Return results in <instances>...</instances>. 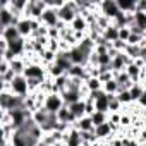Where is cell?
Masks as SVG:
<instances>
[{
	"label": "cell",
	"mask_w": 146,
	"mask_h": 146,
	"mask_svg": "<svg viewBox=\"0 0 146 146\" xmlns=\"http://www.w3.org/2000/svg\"><path fill=\"white\" fill-rule=\"evenodd\" d=\"M0 38H4L5 41H16V40H19L21 38V35H19V29H17V26H11V28H5V29H2V33H0Z\"/></svg>",
	"instance_id": "9a60e30c"
},
{
	"label": "cell",
	"mask_w": 146,
	"mask_h": 146,
	"mask_svg": "<svg viewBox=\"0 0 146 146\" xmlns=\"http://www.w3.org/2000/svg\"><path fill=\"white\" fill-rule=\"evenodd\" d=\"M23 17H17L11 12L9 9V0L2 2V7H0V29H5V28H11V26H17L19 21Z\"/></svg>",
	"instance_id": "6da1fadb"
},
{
	"label": "cell",
	"mask_w": 146,
	"mask_h": 146,
	"mask_svg": "<svg viewBox=\"0 0 146 146\" xmlns=\"http://www.w3.org/2000/svg\"><path fill=\"white\" fill-rule=\"evenodd\" d=\"M119 90H120V86H119V83L115 81V78L110 79V81H107V83H103V91H105L107 95H117Z\"/></svg>",
	"instance_id": "d4e9b609"
},
{
	"label": "cell",
	"mask_w": 146,
	"mask_h": 146,
	"mask_svg": "<svg viewBox=\"0 0 146 146\" xmlns=\"http://www.w3.org/2000/svg\"><path fill=\"white\" fill-rule=\"evenodd\" d=\"M124 53H125V55H127L131 60L141 58V46H139V45H127Z\"/></svg>",
	"instance_id": "cb8c5ba5"
},
{
	"label": "cell",
	"mask_w": 146,
	"mask_h": 146,
	"mask_svg": "<svg viewBox=\"0 0 146 146\" xmlns=\"http://www.w3.org/2000/svg\"><path fill=\"white\" fill-rule=\"evenodd\" d=\"M95 134H96V137H98V141L100 139H112V134H113V127H112V122L108 120V122H105V124H102V125H98V127H95Z\"/></svg>",
	"instance_id": "7c38bea8"
},
{
	"label": "cell",
	"mask_w": 146,
	"mask_h": 146,
	"mask_svg": "<svg viewBox=\"0 0 146 146\" xmlns=\"http://www.w3.org/2000/svg\"><path fill=\"white\" fill-rule=\"evenodd\" d=\"M46 74L50 76V79H57V78H60V76L67 74V72H65L62 67H58L57 64H52V65H48V67H46Z\"/></svg>",
	"instance_id": "7402d4cb"
},
{
	"label": "cell",
	"mask_w": 146,
	"mask_h": 146,
	"mask_svg": "<svg viewBox=\"0 0 146 146\" xmlns=\"http://www.w3.org/2000/svg\"><path fill=\"white\" fill-rule=\"evenodd\" d=\"M141 146H146V143H144V144H141Z\"/></svg>",
	"instance_id": "8d00e7d4"
},
{
	"label": "cell",
	"mask_w": 146,
	"mask_h": 146,
	"mask_svg": "<svg viewBox=\"0 0 146 146\" xmlns=\"http://www.w3.org/2000/svg\"><path fill=\"white\" fill-rule=\"evenodd\" d=\"M67 76L72 79H81V81H88L90 74H88V69L84 65H72L67 72Z\"/></svg>",
	"instance_id": "9c48e42d"
},
{
	"label": "cell",
	"mask_w": 146,
	"mask_h": 146,
	"mask_svg": "<svg viewBox=\"0 0 146 146\" xmlns=\"http://www.w3.org/2000/svg\"><path fill=\"white\" fill-rule=\"evenodd\" d=\"M11 93L21 98L29 96V86H28V79L24 76H16L14 81L11 83Z\"/></svg>",
	"instance_id": "277c9868"
},
{
	"label": "cell",
	"mask_w": 146,
	"mask_h": 146,
	"mask_svg": "<svg viewBox=\"0 0 146 146\" xmlns=\"http://www.w3.org/2000/svg\"><path fill=\"white\" fill-rule=\"evenodd\" d=\"M137 103H139L143 108H146V90H144V93H143V96H141V100H139Z\"/></svg>",
	"instance_id": "e575fe53"
},
{
	"label": "cell",
	"mask_w": 146,
	"mask_h": 146,
	"mask_svg": "<svg viewBox=\"0 0 146 146\" xmlns=\"http://www.w3.org/2000/svg\"><path fill=\"white\" fill-rule=\"evenodd\" d=\"M64 143L67 146H83V139H81V132L72 125L65 134H64Z\"/></svg>",
	"instance_id": "ba28073f"
},
{
	"label": "cell",
	"mask_w": 146,
	"mask_h": 146,
	"mask_svg": "<svg viewBox=\"0 0 146 146\" xmlns=\"http://www.w3.org/2000/svg\"><path fill=\"white\" fill-rule=\"evenodd\" d=\"M48 117H50V112H48L45 107H40L38 110L33 112V120H35L38 125H43V124L48 120Z\"/></svg>",
	"instance_id": "ac0fdd59"
},
{
	"label": "cell",
	"mask_w": 146,
	"mask_h": 146,
	"mask_svg": "<svg viewBox=\"0 0 146 146\" xmlns=\"http://www.w3.org/2000/svg\"><path fill=\"white\" fill-rule=\"evenodd\" d=\"M134 24L146 33V12H134Z\"/></svg>",
	"instance_id": "4316f807"
},
{
	"label": "cell",
	"mask_w": 146,
	"mask_h": 146,
	"mask_svg": "<svg viewBox=\"0 0 146 146\" xmlns=\"http://www.w3.org/2000/svg\"><path fill=\"white\" fill-rule=\"evenodd\" d=\"M9 70H11V62H7V60H0V76H5Z\"/></svg>",
	"instance_id": "1f68e13d"
},
{
	"label": "cell",
	"mask_w": 146,
	"mask_h": 146,
	"mask_svg": "<svg viewBox=\"0 0 146 146\" xmlns=\"http://www.w3.org/2000/svg\"><path fill=\"white\" fill-rule=\"evenodd\" d=\"M41 24H45L46 28H57V24L60 23V17H58V11L57 9H52V7H46V11L43 12L41 16Z\"/></svg>",
	"instance_id": "52a82bcc"
},
{
	"label": "cell",
	"mask_w": 146,
	"mask_h": 146,
	"mask_svg": "<svg viewBox=\"0 0 146 146\" xmlns=\"http://www.w3.org/2000/svg\"><path fill=\"white\" fill-rule=\"evenodd\" d=\"M144 90H146V88H144L141 83H134V84L131 86V90H129L132 102H139V100H141V96H143V93H144Z\"/></svg>",
	"instance_id": "ffe728a7"
},
{
	"label": "cell",
	"mask_w": 146,
	"mask_h": 146,
	"mask_svg": "<svg viewBox=\"0 0 146 146\" xmlns=\"http://www.w3.org/2000/svg\"><path fill=\"white\" fill-rule=\"evenodd\" d=\"M74 127L79 131V132H86V131H95V125H93V120H91V117H83V119H79L76 124H74Z\"/></svg>",
	"instance_id": "2e32d148"
},
{
	"label": "cell",
	"mask_w": 146,
	"mask_h": 146,
	"mask_svg": "<svg viewBox=\"0 0 146 146\" xmlns=\"http://www.w3.org/2000/svg\"><path fill=\"white\" fill-rule=\"evenodd\" d=\"M81 139H83V143H90V144H95V143L98 141V137H96L95 131H86V132H81Z\"/></svg>",
	"instance_id": "f1b7e54d"
},
{
	"label": "cell",
	"mask_w": 146,
	"mask_h": 146,
	"mask_svg": "<svg viewBox=\"0 0 146 146\" xmlns=\"http://www.w3.org/2000/svg\"><path fill=\"white\" fill-rule=\"evenodd\" d=\"M46 0H29L28 2V7L24 11V17L28 19H41L43 12L46 11Z\"/></svg>",
	"instance_id": "7a4b0ae2"
},
{
	"label": "cell",
	"mask_w": 146,
	"mask_h": 146,
	"mask_svg": "<svg viewBox=\"0 0 146 146\" xmlns=\"http://www.w3.org/2000/svg\"><path fill=\"white\" fill-rule=\"evenodd\" d=\"M136 0H117V5L120 9V12L124 14H134L136 12Z\"/></svg>",
	"instance_id": "e0dca14e"
},
{
	"label": "cell",
	"mask_w": 146,
	"mask_h": 146,
	"mask_svg": "<svg viewBox=\"0 0 146 146\" xmlns=\"http://www.w3.org/2000/svg\"><path fill=\"white\" fill-rule=\"evenodd\" d=\"M70 28H72V31H74V33H79V35H86V33H88V29H90V24H88L86 17L79 14V16H78L74 21H72Z\"/></svg>",
	"instance_id": "30bf717a"
},
{
	"label": "cell",
	"mask_w": 146,
	"mask_h": 146,
	"mask_svg": "<svg viewBox=\"0 0 146 146\" xmlns=\"http://www.w3.org/2000/svg\"><path fill=\"white\" fill-rule=\"evenodd\" d=\"M62 95V98H64V103L65 105H74V103H78L79 100H84L83 98V93H79V91H70V90H65L64 93H60Z\"/></svg>",
	"instance_id": "4fadbf2b"
},
{
	"label": "cell",
	"mask_w": 146,
	"mask_h": 146,
	"mask_svg": "<svg viewBox=\"0 0 146 146\" xmlns=\"http://www.w3.org/2000/svg\"><path fill=\"white\" fill-rule=\"evenodd\" d=\"M132 122V117L131 115H127V113H122V117H120V125L122 127H125V125H129Z\"/></svg>",
	"instance_id": "d6a6232c"
},
{
	"label": "cell",
	"mask_w": 146,
	"mask_h": 146,
	"mask_svg": "<svg viewBox=\"0 0 146 146\" xmlns=\"http://www.w3.org/2000/svg\"><path fill=\"white\" fill-rule=\"evenodd\" d=\"M129 36H131V28H119V40L120 41H125L127 43Z\"/></svg>",
	"instance_id": "f546056e"
},
{
	"label": "cell",
	"mask_w": 146,
	"mask_h": 146,
	"mask_svg": "<svg viewBox=\"0 0 146 146\" xmlns=\"http://www.w3.org/2000/svg\"><path fill=\"white\" fill-rule=\"evenodd\" d=\"M17 29H19L21 38H24V40L31 38V35H33V23H31V19L23 17V19L19 21V24H17Z\"/></svg>",
	"instance_id": "8fae6325"
},
{
	"label": "cell",
	"mask_w": 146,
	"mask_h": 146,
	"mask_svg": "<svg viewBox=\"0 0 146 146\" xmlns=\"http://www.w3.org/2000/svg\"><path fill=\"white\" fill-rule=\"evenodd\" d=\"M143 40H144V36L131 33V36H129V40H127V45H141V41H143Z\"/></svg>",
	"instance_id": "4dcf8cb0"
},
{
	"label": "cell",
	"mask_w": 146,
	"mask_h": 146,
	"mask_svg": "<svg viewBox=\"0 0 146 146\" xmlns=\"http://www.w3.org/2000/svg\"><path fill=\"white\" fill-rule=\"evenodd\" d=\"M36 146H46V144H45V143H43V139H41V141H40V143H38Z\"/></svg>",
	"instance_id": "d590c367"
},
{
	"label": "cell",
	"mask_w": 146,
	"mask_h": 146,
	"mask_svg": "<svg viewBox=\"0 0 146 146\" xmlns=\"http://www.w3.org/2000/svg\"><path fill=\"white\" fill-rule=\"evenodd\" d=\"M64 105H65V103H64V98H62L60 93H50V95H46L45 103H43V107H45L50 113H57Z\"/></svg>",
	"instance_id": "5b68a950"
},
{
	"label": "cell",
	"mask_w": 146,
	"mask_h": 146,
	"mask_svg": "<svg viewBox=\"0 0 146 146\" xmlns=\"http://www.w3.org/2000/svg\"><path fill=\"white\" fill-rule=\"evenodd\" d=\"M103 38H105L108 43H115V41L119 40V28L112 23V24L103 31Z\"/></svg>",
	"instance_id": "d6986e66"
},
{
	"label": "cell",
	"mask_w": 146,
	"mask_h": 146,
	"mask_svg": "<svg viewBox=\"0 0 146 146\" xmlns=\"http://www.w3.org/2000/svg\"><path fill=\"white\" fill-rule=\"evenodd\" d=\"M100 12L103 16H107L110 21H113L120 14V9L117 5V0H103V2H100Z\"/></svg>",
	"instance_id": "8992f818"
},
{
	"label": "cell",
	"mask_w": 146,
	"mask_h": 146,
	"mask_svg": "<svg viewBox=\"0 0 146 146\" xmlns=\"http://www.w3.org/2000/svg\"><path fill=\"white\" fill-rule=\"evenodd\" d=\"M110 79H113V72H103V74H100V81L102 83H107Z\"/></svg>",
	"instance_id": "836d02e7"
},
{
	"label": "cell",
	"mask_w": 146,
	"mask_h": 146,
	"mask_svg": "<svg viewBox=\"0 0 146 146\" xmlns=\"http://www.w3.org/2000/svg\"><path fill=\"white\" fill-rule=\"evenodd\" d=\"M84 86L86 90L91 93V91H98V90H103V83L100 81V78H90L88 81H84Z\"/></svg>",
	"instance_id": "603a6c76"
},
{
	"label": "cell",
	"mask_w": 146,
	"mask_h": 146,
	"mask_svg": "<svg viewBox=\"0 0 146 146\" xmlns=\"http://www.w3.org/2000/svg\"><path fill=\"white\" fill-rule=\"evenodd\" d=\"M117 98H119V102H120L122 105H129V103L132 102L129 90H119V93H117Z\"/></svg>",
	"instance_id": "83f0119b"
},
{
	"label": "cell",
	"mask_w": 146,
	"mask_h": 146,
	"mask_svg": "<svg viewBox=\"0 0 146 146\" xmlns=\"http://www.w3.org/2000/svg\"><path fill=\"white\" fill-rule=\"evenodd\" d=\"M26 79H46V67L38 62H29L26 65V70L23 74Z\"/></svg>",
	"instance_id": "3957f363"
},
{
	"label": "cell",
	"mask_w": 146,
	"mask_h": 146,
	"mask_svg": "<svg viewBox=\"0 0 146 146\" xmlns=\"http://www.w3.org/2000/svg\"><path fill=\"white\" fill-rule=\"evenodd\" d=\"M91 120H93V125H95V127H98V125H102V124H105V122H108V113H102V112H95V113L91 115Z\"/></svg>",
	"instance_id": "484cf974"
},
{
	"label": "cell",
	"mask_w": 146,
	"mask_h": 146,
	"mask_svg": "<svg viewBox=\"0 0 146 146\" xmlns=\"http://www.w3.org/2000/svg\"><path fill=\"white\" fill-rule=\"evenodd\" d=\"M69 108H70L72 115H74L78 120L83 119V117H86V100H79L74 105H69Z\"/></svg>",
	"instance_id": "5bb4252c"
},
{
	"label": "cell",
	"mask_w": 146,
	"mask_h": 146,
	"mask_svg": "<svg viewBox=\"0 0 146 146\" xmlns=\"http://www.w3.org/2000/svg\"><path fill=\"white\" fill-rule=\"evenodd\" d=\"M95 108L96 112H102V113H110V105H108V96H102L95 102Z\"/></svg>",
	"instance_id": "44dd1931"
}]
</instances>
